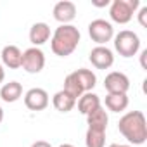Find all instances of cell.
I'll return each mask as SVG.
<instances>
[{"label": "cell", "mask_w": 147, "mask_h": 147, "mask_svg": "<svg viewBox=\"0 0 147 147\" xmlns=\"http://www.w3.org/2000/svg\"><path fill=\"white\" fill-rule=\"evenodd\" d=\"M119 133L133 145H142L147 140V121L142 111H130L118 123Z\"/></svg>", "instance_id": "1"}, {"label": "cell", "mask_w": 147, "mask_h": 147, "mask_svg": "<svg viewBox=\"0 0 147 147\" xmlns=\"http://www.w3.org/2000/svg\"><path fill=\"white\" fill-rule=\"evenodd\" d=\"M82 40L80 30L73 24H61L50 36V49L59 57H67L78 49Z\"/></svg>", "instance_id": "2"}, {"label": "cell", "mask_w": 147, "mask_h": 147, "mask_svg": "<svg viewBox=\"0 0 147 147\" xmlns=\"http://www.w3.org/2000/svg\"><path fill=\"white\" fill-rule=\"evenodd\" d=\"M138 7H140V0H113L109 7V16L114 23L126 24L131 21Z\"/></svg>", "instance_id": "3"}, {"label": "cell", "mask_w": 147, "mask_h": 147, "mask_svg": "<svg viewBox=\"0 0 147 147\" xmlns=\"http://www.w3.org/2000/svg\"><path fill=\"white\" fill-rule=\"evenodd\" d=\"M114 49L121 57H133L140 50V38L135 31L121 30L114 35Z\"/></svg>", "instance_id": "4"}, {"label": "cell", "mask_w": 147, "mask_h": 147, "mask_svg": "<svg viewBox=\"0 0 147 147\" xmlns=\"http://www.w3.org/2000/svg\"><path fill=\"white\" fill-rule=\"evenodd\" d=\"M21 67L30 75H38L45 67V54L40 47H30L23 52Z\"/></svg>", "instance_id": "5"}, {"label": "cell", "mask_w": 147, "mask_h": 147, "mask_svg": "<svg viewBox=\"0 0 147 147\" xmlns=\"http://www.w3.org/2000/svg\"><path fill=\"white\" fill-rule=\"evenodd\" d=\"M88 35L97 45H106L114 38V28L106 19H94L88 24Z\"/></svg>", "instance_id": "6"}, {"label": "cell", "mask_w": 147, "mask_h": 147, "mask_svg": "<svg viewBox=\"0 0 147 147\" xmlns=\"http://www.w3.org/2000/svg\"><path fill=\"white\" fill-rule=\"evenodd\" d=\"M107 94H126L130 90V78L121 71H111L104 80Z\"/></svg>", "instance_id": "7"}, {"label": "cell", "mask_w": 147, "mask_h": 147, "mask_svg": "<svg viewBox=\"0 0 147 147\" xmlns=\"http://www.w3.org/2000/svg\"><path fill=\"white\" fill-rule=\"evenodd\" d=\"M49 94L47 90L43 88H30L26 94H24V106L30 109V111H43L49 107Z\"/></svg>", "instance_id": "8"}, {"label": "cell", "mask_w": 147, "mask_h": 147, "mask_svg": "<svg viewBox=\"0 0 147 147\" xmlns=\"http://www.w3.org/2000/svg\"><path fill=\"white\" fill-rule=\"evenodd\" d=\"M90 62L97 69H109L114 64V54L106 45H97L90 50Z\"/></svg>", "instance_id": "9"}, {"label": "cell", "mask_w": 147, "mask_h": 147, "mask_svg": "<svg viewBox=\"0 0 147 147\" xmlns=\"http://www.w3.org/2000/svg\"><path fill=\"white\" fill-rule=\"evenodd\" d=\"M52 14H54V19L61 24H69L73 19L76 18V5L69 2V0H61L57 2L52 9Z\"/></svg>", "instance_id": "10"}, {"label": "cell", "mask_w": 147, "mask_h": 147, "mask_svg": "<svg viewBox=\"0 0 147 147\" xmlns=\"http://www.w3.org/2000/svg\"><path fill=\"white\" fill-rule=\"evenodd\" d=\"M2 64L9 69H18L21 67V61H23V52L19 47L16 45H5L2 49Z\"/></svg>", "instance_id": "11"}, {"label": "cell", "mask_w": 147, "mask_h": 147, "mask_svg": "<svg viewBox=\"0 0 147 147\" xmlns=\"http://www.w3.org/2000/svg\"><path fill=\"white\" fill-rule=\"evenodd\" d=\"M52 33H50V26L47 23H35L30 28V42L33 43V47H40L43 43H47L50 40Z\"/></svg>", "instance_id": "12"}, {"label": "cell", "mask_w": 147, "mask_h": 147, "mask_svg": "<svg viewBox=\"0 0 147 147\" xmlns=\"http://www.w3.org/2000/svg\"><path fill=\"white\" fill-rule=\"evenodd\" d=\"M73 76L76 78L80 88L83 90V94L87 92H92L95 83H97V76H95V73L92 69H85V67H80L76 71H73Z\"/></svg>", "instance_id": "13"}, {"label": "cell", "mask_w": 147, "mask_h": 147, "mask_svg": "<svg viewBox=\"0 0 147 147\" xmlns=\"http://www.w3.org/2000/svg\"><path fill=\"white\" fill-rule=\"evenodd\" d=\"M0 97H2L4 102H18L21 97H23V85L19 82H9V83H4L2 88H0Z\"/></svg>", "instance_id": "14"}, {"label": "cell", "mask_w": 147, "mask_h": 147, "mask_svg": "<svg viewBox=\"0 0 147 147\" xmlns=\"http://www.w3.org/2000/svg\"><path fill=\"white\" fill-rule=\"evenodd\" d=\"M107 123H109V116H107V111L102 106L87 114V125H88V128H97V130H104L106 131L107 130Z\"/></svg>", "instance_id": "15"}, {"label": "cell", "mask_w": 147, "mask_h": 147, "mask_svg": "<svg viewBox=\"0 0 147 147\" xmlns=\"http://www.w3.org/2000/svg\"><path fill=\"white\" fill-rule=\"evenodd\" d=\"M102 104H100V99H99V95L97 94H94V92H87V94H83L80 99H78V111L82 113V114H88V113H92V111H95L97 107H100Z\"/></svg>", "instance_id": "16"}, {"label": "cell", "mask_w": 147, "mask_h": 147, "mask_svg": "<svg viewBox=\"0 0 147 147\" xmlns=\"http://www.w3.org/2000/svg\"><path fill=\"white\" fill-rule=\"evenodd\" d=\"M52 104L59 113H69L73 107L76 106V99H73L69 94H66L64 90H59L54 94L52 97Z\"/></svg>", "instance_id": "17"}, {"label": "cell", "mask_w": 147, "mask_h": 147, "mask_svg": "<svg viewBox=\"0 0 147 147\" xmlns=\"http://www.w3.org/2000/svg\"><path fill=\"white\" fill-rule=\"evenodd\" d=\"M128 95L126 94H107L106 95V107L113 113H123L128 107Z\"/></svg>", "instance_id": "18"}, {"label": "cell", "mask_w": 147, "mask_h": 147, "mask_svg": "<svg viewBox=\"0 0 147 147\" xmlns=\"http://www.w3.org/2000/svg\"><path fill=\"white\" fill-rule=\"evenodd\" d=\"M85 145L87 147H104L106 145V131L97 128H88L85 133Z\"/></svg>", "instance_id": "19"}, {"label": "cell", "mask_w": 147, "mask_h": 147, "mask_svg": "<svg viewBox=\"0 0 147 147\" xmlns=\"http://www.w3.org/2000/svg\"><path fill=\"white\" fill-rule=\"evenodd\" d=\"M66 94H69L73 99H80L82 95H83V90L80 88V85H78V82H76V78L73 76V73H69V75L64 78V88H62Z\"/></svg>", "instance_id": "20"}, {"label": "cell", "mask_w": 147, "mask_h": 147, "mask_svg": "<svg viewBox=\"0 0 147 147\" xmlns=\"http://www.w3.org/2000/svg\"><path fill=\"white\" fill-rule=\"evenodd\" d=\"M138 23H140V26L142 28H147V7L144 5V7H140L138 9Z\"/></svg>", "instance_id": "21"}, {"label": "cell", "mask_w": 147, "mask_h": 147, "mask_svg": "<svg viewBox=\"0 0 147 147\" xmlns=\"http://www.w3.org/2000/svg\"><path fill=\"white\" fill-rule=\"evenodd\" d=\"M31 147H52V145L49 142H45V140H36V142L31 144Z\"/></svg>", "instance_id": "22"}, {"label": "cell", "mask_w": 147, "mask_h": 147, "mask_svg": "<svg viewBox=\"0 0 147 147\" xmlns=\"http://www.w3.org/2000/svg\"><path fill=\"white\" fill-rule=\"evenodd\" d=\"M145 57H147V50H142V54H140V64H142V67H144V69H147Z\"/></svg>", "instance_id": "23"}, {"label": "cell", "mask_w": 147, "mask_h": 147, "mask_svg": "<svg viewBox=\"0 0 147 147\" xmlns=\"http://www.w3.org/2000/svg\"><path fill=\"white\" fill-rule=\"evenodd\" d=\"M95 7H107V5H111V2H109V0H102V2H95V0H94V2H92Z\"/></svg>", "instance_id": "24"}, {"label": "cell", "mask_w": 147, "mask_h": 147, "mask_svg": "<svg viewBox=\"0 0 147 147\" xmlns=\"http://www.w3.org/2000/svg\"><path fill=\"white\" fill-rule=\"evenodd\" d=\"M4 80H5V69H4L2 64H0V83H4Z\"/></svg>", "instance_id": "25"}, {"label": "cell", "mask_w": 147, "mask_h": 147, "mask_svg": "<svg viewBox=\"0 0 147 147\" xmlns=\"http://www.w3.org/2000/svg\"><path fill=\"white\" fill-rule=\"evenodd\" d=\"M109 147H133V145H125V144H111Z\"/></svg>", "instance_id": "26"}, {"label": "cell", "mask_w": 147, "mask_h": 147, "mask_svg": "<svg viewBox=\"0 0 147 147\" xmlns=\"http://www.w3.org/2000/svg\"><path fill=\"white\" fill-rule=\"evenodd\" d=\"M2 121H4V109L0 107V123H2Z\"/></svg>", "instance_id": "27"}, {"label": "cell", "mask_w": 147, "mask_h": 147, "mask_svg": "<svg viewBox=\"0 0 147 147\" xmlns=\"http://www.w3.org/2000/svg\"><path fill=\"white\" fill-rule=\"evenodd\" d=\"M59 147H75V145H73V144H61Z\"/></svg>", "instance_id": "28"}]
</instances>
